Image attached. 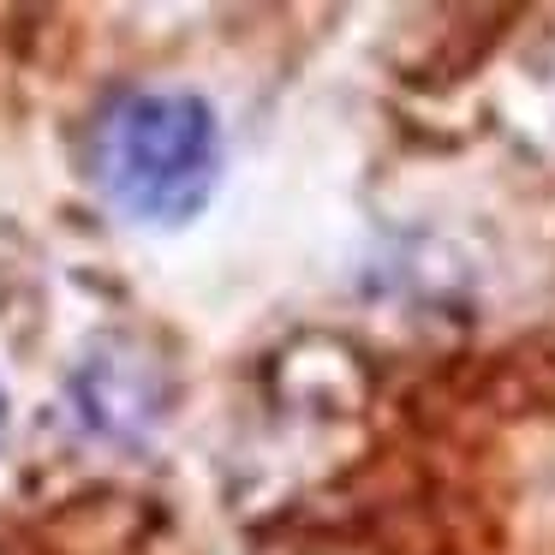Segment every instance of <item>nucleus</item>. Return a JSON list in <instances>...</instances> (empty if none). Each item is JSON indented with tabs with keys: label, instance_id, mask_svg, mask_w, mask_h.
I'll use <instances>...</instances> for the list:
<instances>
[{
	"label": "nucleus",
	"instance_id": "f03ea898",
	"mask_svg": "<svg viewBox=\"0 0 555 555\" xmlns=\"http://www.w3.org/2000/svg\"><path fill=\"white\" fill-rule=\"evenodd\" d=\"M0 442H7V388H0Z\"/></svg>",
	"mask_w": 555,
	"mask_h": 555
},
{
	"label": "nucleus",
	"instance_id": "f257e3e1",
	"mask_svg": "<svg viewBox=\"0 0 555 555\" xmlns=\"http://www.w3.org/2000/svg\"><path fill=\"white\" fill-rule=\"evenodd\" d=\"M221 173V126L192 90H126L96 114L90 180L144 228H180L209 204Z\"/></svg>",
	"mask_w": 555,
	"mask_h": 555
}]
</instances>
